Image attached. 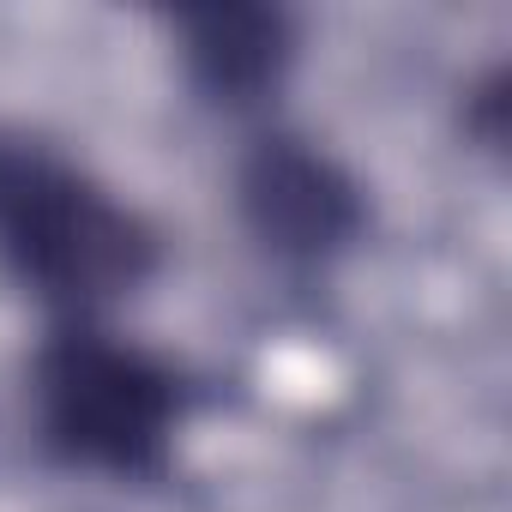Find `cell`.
I'll return each instance as SVG.
<instances>
[{"instance_id":"cell-2","label":"cell","mask_w":512,"mask_h":512,"mask_svg":"<svg viewBox=\"0 0 512 512\" xmlns=\"http://www.w3.org/2000/svg\"><path fill=\"white\" fill-rule=\"evenodd\" d=\"M31 398L43 446L61 464L103 476H163L175 428L187 416V386L175 368L85 320L43 344Z\"/></svg>"},{"instance_id":"cell-4","label":"cell","mask_w":512,"mask_h":512,"mask_svg":"<svg viewBox=\"0 0 512 512\" xmlns=\"http://www.w3.org/2000/svg\"><path fill=\"white\" fill-rule=\"evenodd\" d=\"M175 31H181L187 79L229 109H247L266 91H278L296 61V31L278 7H205V13H181Z\"/></svg>"},{"instance_id":"cell-3","label":"cell","mask_w":512,"mask_h":512,"mask_svg":"<svg viewBox=\"0 0 512 512\" xmlns=\"http://www.w3.org/2000/svg\"><path fill=\"white\" fill-rule=\"evenodd\" d=\"M241 217L278 260H332L362 235V187L308 139H260L241 163Z\"/></svg>"},{"instance_id":"cell-1","label":"cell","mask_w":512,"mask_h":512,"mask_svg":"<svg viewBox=\"0 0 512 512\" xmlns=\"http://www.w3.org/2000/svg\"><path fill=\"white\" fill-rule=\"evenodd\" d=\"M0 266L85 320L151 278L157 235L79 163L0 127Z\"/></svg>"}]
</instances>
